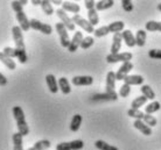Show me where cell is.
Masks as SVG:
<instances>
[{"instance_id": "cell-26", "label": "cell", "mask_w": 161, "mask_h": 150, "mask_svg": "<svg viewBox=\"0 0 161 150\" xmlns=\"http://www.w3.org/2000/svg\"><path fill=\"white\" fill-rule=\"evenodd\" d=\"M52 147V143L49 140H40L34 143V146L28 148L27 150H48Z\"/></svg>"}, {"instance_id": "cell-28", "label": "cell", "mask_w": 161, "mask_h": 150, "mask_svg": "<svg viewBox=\"0 0 161 150\" xmlns=\"http://www.w3.org/2000/svg\"><path fill=\"white\" fill-rule=\"evenodd\" d=\"M114 1L113 0H101L96 3V11L97 12H102V11H106L109 8L113 7Z\"/></svg>"}, {"instance_id": "cell-9", "label": "cell", "mask_w": 161, "mask_h": 150, "mask_svg": "<svg viewBox=\"0 0 161 150\" xmlns=\"http://www.w3.org/2000/svg\"><path fill=\"white\" fill-rule=\"evenodd\" d=\"M71 19H73L74 23L76 24V26L80 27V28L83 29L84 32L89 33V34H92V33H95V30H96L92 24L90 23V22H89L86 19H84L83 16H80V14H77V15H74Z\"/></svg>"}, {"instance_id": "cell-16", "label": "cell", "mask_w": 161, "mask_h": 150, "mask_svg": "<svg viewBox=\"0 0 161 150\" xmlns=\"http://www.w3.org/2000/svg\"><path fill=\"white\" fill-rule=\"evenodd\" d=\"M46 83H47V86H48L49 91H50V93L53 94H56L58 92V81L56 80V77L52 75V73H49L46 76Z\"/></svg>"}, {"instance_id": "cell-37", "label": "cell", "mask_w": 161, "mask_h": 150, "mask_svg": "<svg viewBox=\"0 0 161 150\" xmlns=\"http://www.w3.org/2000/svg\"><path fill=\"white\" fill-rule=\"evenodd\" d=\"M127 115L130 118H133L134 120H142L144 119V115L145 113L140 110H134V108H130L127 111Z\"/></svg>"}, {"instance_id": "cell-25", "label": "cell", "mask_w": 161, "mask_h": 150, "mask_svg": "<svg viewBox=\"0 0 161 150\" xmlns=\"http://www.w3.org/2000/svg\"><path fill=\"white\" fill-rule=\"evenodd\" d=\"M0 62H1V63H3V64H4L8 70H15L16 69L15 62L13 61L12 58H9V57L6 56L3 51L0 53Z\"/></svg>"}, {"instance_id": "cell-42", "label": "cell", "mask_w": 161, "mask_h": 150, "mask_svg": "<svg viewBox=\"0 0 161 150\" xmlns=\"http://www.w3.org/2000/svg\"><path fill=\"white\" fill-rule=\"evenodd\" d=\"M131 93V86L130 85H126V84H123L119 90V96L123 98H127Z\"/></svg>"}, {"instance_id": "cell-7", "label": "cell", "mask_w": 161, "mask_h": 150, "mask_svg": "<svg viewBox=\"0 0 161 150\" xmlns=\"http://www.w3.org/2000/svg\"><path fill=\"white\" fill-rule=\"evenodd\" d=\"M12 35H13V41L15 43V49H18V50H26L22 29L19 26H14L12 28Z\"/></svg>"}, {"instance_id": "cell-44", "label": "cell", "mask_w": 161, "mask_h": 150, "mask_svg": "<svg viewBox=\"0 0 161 150\" xmlns=\"http://www.w3.org/2000/svg\"><path fill=\"white\" fill-rule=\"evenodd\" d=\"M84 5H85V8L86 9H92V8H96V3L93 1V0H85L84 1Z\"/></svg>"}, {"instance_id": "cell-20", "label": "cell", "mask_w": 161, "mask_h": 150, "mask_svg": "<svg viewBox=\"0 0 161 150\" xmlns=\"http://www.w3.org/2000/svg\"><path fill=\"white\" fill-rule=\"evenodd\" d=\"M121 34H123V40H124L125 44L127 45L129 48H133L134 45H137V43H136V36L133 35L131 30L125 29Z\"/></svg>"}, {"instance_id": "cell-12", "label": "cell", "mask_w": 161, "mask_h": 150, "mask_svg": "<svg viewBox=\"0 0 161 150\" xmlns=\"http://www.w3.org/2000/svg\"><path fill=\"white\" fill-rule=\"evenodd\" d=\"M83 33L82 32H75L73 39L70 41V44L68 47V51L69 53H75L77 49L80 48V43L83 41Z\"/></svg>"}, {"instance_id": "cell-14", "label": "cell", "mask_w": 161, "mask_h": 150, "mask_svg": "<svg viewBox=\"0 0 161 150\" xmlns=\"http://www.w3.org/2000/svg\"><path fill=\"white\" fill-rule=\"evenodd\" d=\"M133 69V64L131 62H126V63H123L120 68L118 69V71L116 72V78L117 80H124L125 77L129 76V73L131 72V70Z\"/></svg>"}, {"instance_id": "cell-48", "label": "cell", "mask_w": 161, "mask_h": 150, "mask_svg": "<svg viewBox=\"0 0 161 150\" xmlns=\"http://www.w3.org/2000/svg\"><path fill=\"white\" fill-rule=\"evenodd\" d=\"M18 1H19V4H20L21 6H25V5L28 4V1H27V0H18Z\"/></svg>"}, {"instance_id": "cell-8", "label": "cell", "mask_w": 161, "mask_h": 150, "mask_svg": "<svg viewBox=\"0 0 161 150\" xmlns=\"http://www.w3.org/2000/svg\"><path fill=\"white\" fill-rule=\"evenodd\" d=\"M31 28L36 30V32H40L44 35H50L53 33V27L48 23H43L41 22L40 20H36V19H31Z\"/></svg>"}, {"instance_id": "cell-6", "label": "cell", "mask_w": 161, "mask_h": 150, "mask_svg": "<svg viewBox=\"0 0 161 150\" xmlns=\"http://www.w3.org/2000/svg\"><path fill=\"white\" fill-rule=\"evenodd\" d=\"M133 55L131 53H118V54H109L106 56V62L110 64H114L118 62L121 63H126V62H131Z\"/></svg>"}, {"instance_id": "cell-32", "label": "cell", "mask_w": 161, "mask_h": 150, "mask_svg": "<svg viewBox=\"0 0 161 150\" xmlns=\"http://www.w3.org/2000/svg\"><path fill=\"white\" fill-rule=\"evenodd\" d=\"M95 147H96L98 150H119L117 147L112 146V144H110V143L105 142L103 140H97L96 142H95Z\"/></svg>"}, {"instance_id": "cell-39", "label": "cell", "mask_w": 161, "mask_h": 150, "mask_svg": "<svg viewBox=\"0 0 161 150\" xmlns=\"http://www.w3.org/2000/svg\"><path fill=\"white\" fill-rule=\"evenodd\" d=\"M142 121L145 122L148 127H151V128H152V127H155L158 123V120L154 118L153 115H151V114H145V115H144V119H142Z\"/></svg>"}, {"instance_id": "cell-45", "label": "cell", "mask_w": 161, "mask_h": 150, "mask_svg": "<svg viewBox=\"0 0 161 150\" xmlns=\"http://www.w3.org/2000/svg\"><path fill=\"white\" fill-rule=\"evenodd\" d=\"M7 83H8L7 78L5 77L4 75L0 72V86H6L7 85Z\"/></svg>"}, {"instance_id": "cell-15", "label": "cell", "mask_w": 161, "mask_h": 150, "mask_svg": "<svg viewBox=\"0 0 161 150\" xmlns=\"http://www.w3.org/2000/svg\"><path fill=\"white\" fill-rule=\"evenodd\" d=\"M116 72L109 71L106 73V81H105V92H113L114 87H116Z\"/></svg>"}, {"instance_id": "cell-36", "label": "cell", "mask_w": 161, "mask_h": 150, "mask_svg": "<svg viewBox=\"0 0 161 150\" xmlns=\"http://www.w3.org/2000/svg\"><path fill=\"white\" fill-rule=\"evenodd\" d=\"M147 98L144 97V96H140V97H137L132 102H131V108H134V110H140L141 106L146 105L147 102Z\"/></svg>"}, {"instance_id": "cell-4", "label": "cell", "mask_w": 161, "mask_h": 150, "mask_svg": "<svg viewBox=\"0 0 161 150\" xmlns=\"http://www.w3.org/2000/svg\"><path fill=\"white\" fill-rule=\"evenodd\" d=\"M55 29H56L57 34H58V37H60V43L63 48L68 49L69 44H70V37H69L68 34V29L65 28V26L62 22H57L55 24Z\"/></svg>"}, {"instance_id": "cell-35", "label": "cell", "mask_w": 161, "mask_h": 150, "mask_svg": "<svg viewBox=\"0 0 161 150\" xmlns=\"http://www.w3.org/2000/svg\"><path fill=\"white\" fill-rule=\"evenodd\" d=\"M41 8H42V11H43V13L46 15H53V14L55 13L52 1H49V0H42Z\"/></svg>"}, {"instance_id": "cell-30", "label": "cell", "mask_w": 161, "mask_h": 150, "mask_svg": "<svg viewBox=\"0 0 161 150\" xmlns=\"http://www.w3.org/2000/svg\"><path fill=\"white\" fill-rule=\"evenodd\" d=\"M146 37H147V34H146V30L144 29H139L137 30V34H136V43H137L138 47H144L146 44Z\"/></svg>"}, {"instance_id": "cell-11", "label": "cell", "mask_w": 161, "mask_h": 150, "mask_svg": "<svg viewBox=\"0 0 161 150\" xmlns=\"http://www.w3.org/2000/svg\"><path fill=\"white\" fill-rule=\"evenodd\" d=\"M119 97V94L113 91V92H105V93H98L92 96L91 100L92 101H116Z\"/></svg>"}, {"instance_id": "cell-33", "label": "cell", "mask_w": 161, "mask_h": 150, "mask_svg": "<svg viewBox=\"0 0 161 150\" xmlns=\"http://www.w3.org/2000/svg\"><path fill=\"white\" fill-rule=\"evenodd\" d=\"M161 108V104L159 101H152L149 102V104H147V105L145 106V114H152L155 113V112H158V111Z\"/></svg>"}, {"instance_id": "cell-17", "label": "cell", "mask_w": 161, "mask_h": 150, "mask_svg": "<svg viewBox=\"0 0 161 150\" xmlns=\"http://www.w3.org/2000/svg\"><path fill=\"white\" fill-rule=\"evenodd\" d=\"M144 77L140 75H129L127 77L124 78V84L126 85H144Z\"/></svg>"}, {"instance_id": "cell-29", "label": "cell", "mask_w": 161, "mask_h": 150, "mask_svg": "<svg viewBox=\"0 0 161 150\" xmlns=\"http://www.w3.org/2000/svg\"><path fill=\"white\" fill-rule=\"evenodd\" d=\"M140 91H141V94L144 96V97H146L147 99H149V100H153L157 98V96H155V92L153 91V89L149 85H141L140 87Z\"/></svg>"}, {"instance_id": "cell-49", "label": "cell", "mask_w": 161, "mask_h": 150, "mask_svg": "<svg viewBox=\"0 0 161 150\" xmlns=\"http://www.w3.org/2000/svg\"><path fill=\"white\" fill-rule=\"evenodd\" d=\"M157 8H158V11H160V12H161V3H160V4H158Z\"/></svg>"}, {"instance_id": "cell-5", "label": "cell", "mask_w": 161, "mask_h": 150, "mask_svg": "<svg viewBox=\"0 0 161 150\" xmlns=\"http://www.w3.org/2000/svg\"><path fill=\"white\" fill-rule=\"evenodd\" d=\"M55 13H56V15L58 16V19L61 20V22L64 24L65 28L68 29L69 32H75V29H76V24L74 23L73 19L67 14L65 11H63L62 8H57L56 11H55Z\"/></svg>"}, {"instance_id": "cell-2", "label": "cell", "mask_w": 161, "mask_h": 150, "mask_svg": "<svg viewBox=\"0 0 161 150\" xmlns=\"http://www.w3.org/2000/svg\"><path fill=\"white\" fill-rule=\"evenodd\" d=\"M11 5H12V9L15 12V18L19 22V27L22 29V32H28L31 28V22H29L31 20H28V18L25 13L24 6H21L18 0L12 1Z\"/></svg>"}, {"instance_id": "cell-40", "label": "cell", "mask_w": 161, "mask_h": 150, "mask_svg": "<svg viewBox=\"0 0 161 150\" xmlns=\"http://www.w3.org/2000/svg\"><path fill=\"white\" fill-rule=\"evenodd\" d=\"M93 34H95V37H103V36L109 35L110 32H109L108 26H102V27H99V28H97Z\"/></svg>"}, {"instance_id": "cell-3", "label": "cell", "mask_w": 161, "mask_h": 150, "mask_svg": "<svg viewBox=\"0 0 161 150\" xmlns=\"http://www.w3.org/2000/svg\"><path fill=\"white\" fill-rule=\"evenodd\" d=\"M3 53L6 55L9 58H18L19 63L21 64H25L28 61V55L26 53V50H18L15 48H11V47H5Z\"/></svg>"}, {"instance_id": "cell-18", "label": "cell", "mask_w": 161, "mask_h": 150, "mask_svg": "<svg viewBox=\"0 0 161 150\" xmlns=\"http://www.w3.org/2000/svg\"><path fill=\"white\" fill-rule=\"evenodd\" d=\"M121 42H123V34L117 33L113 34L112 37V44H111V53L110 54H118L121 49Z\"/></svg>"}, {"instance_id": "cell-47", "label": "cell", "mask_w": 161, "mask_h": 150, "mask_svg": "<svg viewBox=\"0 0 161 150\" xmlns=\"http://www.w3.org/2000/svg\"><path fill=\"white\" fill-rule=\"evenodd\" d=\"M52 4H55L56 6H58V5H62V4H63V1H60V0H53Z\"/></svg>"}, {"instance_id": "cell-23", "label": "cell", "mask_w": 161, "mask_h": 150, "mask_svg": "<svg viewBox=\"0 0 161 150\" xmlns=\"http://www.w3.org/2000/svg\"><path fill=\"white\" fill-rule=\"evenodd\" d=\"M108 28H109V32L112 33V34L124 32L125 22H123V21H114V22H111L110 24H108Z\"/></svg>"}, {"instance_id": "cell-1", "label": "cell", "mask_w": 161, "mask_h": 150, "mask_svg": "<svg viewBox=\"0 0 161 150\" xmlns=\"http://www.w3.org/2000/svg\"><path fill=\"white\" fill-rule=\"evenodd\" d=\"M13 116L15 119L16 127H18V132L20 133L22 136H27L29 134V126L27 123L26 116H25V112L20 106H14L12 108Z\"/></svg>"}, {"instance_id": "cell-22", "label": "cell", "mask_w": 161, "mask_h": 150, "mask_svg": "<svg viewBox=\"0 0 161 150\" xmlns=\"http://www.w3.org/2000/svg\"><path fill=\"white\" fill-rule=\"evenodd\" d=\"M82 121H83V118L80 114H75L71 119V122H70V130L73 133H76L78 132V129L80 128V125H82Z\"/></svg>"}, {"instance_id": "cell-27", "label": "cell", "mask_w": 161, "mask_h": 150, "mask_svg": "<svg viewBox=\"0 0 161 150\" xmlns=\"http://www.w3.org/2000/svg\"><path fill=\"white\" fill-rule=\"evenodd\" d=\"M58 87H60L61 92L63 94H69L71 92V87H70V83L65 77H61L58 79Z\"/></svg>"}, {"instance_id": "cell-13", "label": "cell", "mask_w": 161, "mask_h": 150, "mask_svg": "<svg viewBox=\"0 0 161 150\" xmlns=\"http://www.w3.org/2000/svg\"><path fill=\"white\" fill-rule=\"evenodd\" d=\"M92 83L93 78L91 76H75L71 78V84L75 86H90Z\"/></svg>"}, {"instance_id": "cell-21", "label": "cell", "mask_w": 161, "mask_h": 150, "mask_svg": "<svg viewBox=\"0 0 161 150\" xmlns=\"http://www.w3.org/2000/svg\"><path fill=\"white\" fill-rule=\"evenodd\" d=\"M62 9L65 11V12L74 13V15H77L80 11V7L78 4H75V3H71V1H63Z\"/></svg>"}, {"instance_id": "cell-31", "label": "cell", "mask_w": 161, "mask_h": 150, "mask_svg": "<svg viewBox=\"0 0 161 150\" xmlns=\"http://www.w3.org/2000/svg\"><path fill=\"white\" fill-rule=\"evenodd\" d=\"M88 21L92 24L93 27L99 23V16H98V12L96 11V8L88 11Z\"/></svg>"}, {"instance_id": "cell-41", "label": "cell", "mask_w": 161, "mask_h": 150, "mask_svg": "<svg viewBox=\"0 0 161 150\" xmlns=\"http://www.w3.org/2000/svg\"><path fill=\"white\" fill-rule=\"evenodd\" d=\"M121 4V7L124 9L126 13H131L133 11V8H134V5L131 0H121L120 1Z\"/></svg>"}, {"instance_id": "cell-46", "label": "cell", "mask_w": 161, "mask_h": 150, "mask_svg": "<svg viewBox=\"0 0 161 150\" xmlns=\"http://www.w3.org/2000/svg\"><path fill=\"white\" fill-rule=\"evenodd\" d=\"M32 4L34 5V6H41L42 0H32Z\"/></svg>"}, {"instance_id": "cell-38", "label": "cell", "mask_w": 161, "mask_h": 150, "mask_svg": "<svg viewBox=\"0 0 161 150\" xmlns=\"http://www.w3.org/2000/svg\"><path fill=\"white\" fill-rule=\"evenodd\" d=\"M95 43V39L92 36H86L83 39L82 41V43H80V48L83 49V50H86V49L91 48Z\"/></svg>"}, {"instance_id": "cell-24", "label": "cell", "mask_w": 161, "mask_h": 150, "mask_svg": "<svg viewBox=\"0 0 161 150\" xmlns=\"http://www.w3.org/2000/svg\"><path fill=\"white\" fill-rule=\"evenodd\" d=\"M22 135L16 132L12 135V141H13V150H24V144H22Z\"/></svg>"}, {"instance_id": "cell-34", "label": "cell", "mask_w": 161, "mask_h": 150, "mask_svg": "<svg viewBox=\"0 0 161 150\" xmlns=\"http://www.w3.org/2000/svg\"><path fill=\"white\" fill-rule=\"evenodd\" d=\"M145 29L147 32H161V22L160 21H148L145 24Z\"/></svg>"}, {"instance_id": "cell-43", "label": "cell", "mask_w": 161, "mask_h": 150, "mask_svg": "<svg viewBox=\"0 0 161 150\" xmlns=\"http://www.w3.org/2000/svg\"><path fill=\"white\" fill-rule=\"evenodd\" d=\"M148 56L153 59H161V49H151L148 51Z\"/></svg>"}, {"instance_id": "cell-19", "label": "cell", "mask_w": 161, "mask_h": 150, "mask_svg": "<svg viewBox=\"0 0 161 150\" xmlns=\"http://www.w3.org/2000/svg\"><path fill=\"white\" fill-rule=\"evenodd\" d=\"M133 127H134L136 129L139 130L141 134L146 135V136H151V135H152V128L147 126L142 120H134Z\"/></svg>"}, {"instance_id": "cell-10", "label": "cell", "mask_w": 161, "mask_h": 150, "mask_svg": "<svg viewBox=\"0 0 161 150\" xmlns=\"http://www.w3.org/2000/svg\"><path fill=\"white\" fill-rule=\"evenodd\" d=\"M84 148L82 140H74L70 142H61L56 146V150H80Z\"/></svg>"}]
</instances>
